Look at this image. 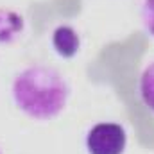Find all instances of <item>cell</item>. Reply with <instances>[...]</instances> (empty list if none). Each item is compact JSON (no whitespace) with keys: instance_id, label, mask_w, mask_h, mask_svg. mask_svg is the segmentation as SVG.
I'll use <instances>...</instances> for the list:
<instances>
[{"instance_id":"1","label":"cell","mask_w":154,"mask_h":154,"mask_svg":"<svg viewBox=\"0 0 154 154\" xmlns=\"http://www.w3.org/2000/svg\"><path fill=\"white\" fill-rule=\"evenodd\" d=\"M70 86L66 77L48 65H29L16 72L11 82L14 106L29 118L47 122L63 113L68 104Z\"/></svg>"},{"instance_id":"2","label":"cell","mask_w":154,"mask_h":154,"mask_svg":"<svg viewBox=\"0 0 154 154\" xmlns=\"http://www.w3.org/2000/svg\"><path fill=\"white\" fill-rule=\"evenodd\" d=\"M84 147L88 154H124L127 147L125 127L116 122H99L88 129Z\"/></svg>"},{"instance_id":"3","label":"cell","mask_w":154,"mask_h":154,"mask_svg":"<svg viewBox=\"0 0 154 154\" xmlns=\"http://www.w3.org/2000/svg\"><path fill=\"white\" fill-rule=\"evenodd\" d=\"M50 43H52L54 52L63 59L75 57L79 54V50H81V36L68 23H61L52 31Z\"/></svg>"},{"instance_id":"4","label":"cell","mask_w":154,"mask_h":154,"mask_svg":"<svg viewBox=\"0 0 154 154\" xmlns=\"http://www.w3.org/2000/svg\"><path fill=\"white\" fill-rule=\"evenodd\" d=\"M25 31V20L13 9H0V45H9Z\"/></svg>"},{"instance_id":"5","label":"cell","mask_w":154,"mask_h":154,"mask_svg":"<svg viewBox=\"0 0 154 154\" xmlns=\"http://www.w3.org/2000/svg\"><path fill=\"white\" fill-rule=\"evenodd\" d=\"M138 93H140L143 106L154 115V61H151L140 74Z\"/></svg>"},{"instance_id":"6","label":"cell","mask_w":154,"mask_h":154,"mask_svg":"<svg viewBox=\"0 0 154 154\" xmlns=\"http://www.w3.org/2000/svg\"><path fill=\"white\" fill-rule=\"evenodd\" d=\"M140 22L145 32L154 38V0H142L140 2Z\"/></svg>"},{"instance_id":"7","label":"cell","mask_w":154,"mask_h":154,"mask_svg":"<svg viewBox=\"0 0 154 154\" xmlns=\"http://www.w3.org/2000/svg\"><path fill=\"white\" fill-rule=\"evenodd\" d=\"M0 154H2V149H0Z\"/></svg>"}]
</instances>
